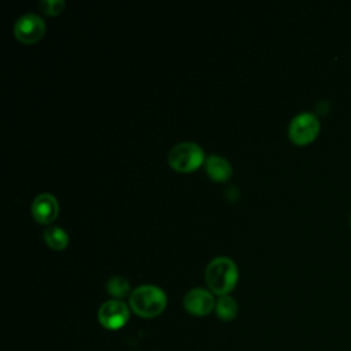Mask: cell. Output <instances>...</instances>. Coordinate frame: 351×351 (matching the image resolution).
<instances>
[{"mask_svg": "<svg viewBox=\"0 0 351 351\" xmlns=\"http://www.w3.org/2000/svg\"><path fill=\"white\" fill-rule=\"evenodd\" d=\"M166 293L156 285L145 284L134 288L129 295L132 310L144 318L159 315L166 307Z\"/></svg>", "mask_w": 351, "mask_h": 351, "instance_id": "1", "label": "cell"}, {"mask_svg": "<svg viewBox=\"0 0 351 351\" xmlns=\"http://www.w3.org/2000/svg\"><path fill=\"white\" fill-rule=\"evenodd\" d=\"M204 277L208 288L222 296L232 291L236 285L237 267L230 258L217 256L207 265Z\"/></svg>", "mask_w": 351, "mask_h": 351, "instance_id": "2", "label": "cell"}, {"mask_svg": "<svg viewBox=\"0 0 351 351\" xmlns=\"http://www.w3.org/2000/svg\"><path fill=\"white\" fill-rule=\"evenodd\" d=\"M203 159V149L192 141L178 143L169 152V163L178 171H191L200 166Z\"/></svg>", "mask_w": 351, "mask_h": 351, "instance_id": "3", "label": "cell"}, {"mask_svg": "<svg viewBox=\"0 0 351 351\" xmlns=\"http://www.w3.org/2000/svg\"><path fill=\"white\" fill-rule=\"evenodd\" d=\"M318 130V118L313 112H300L291 121L288 134L295 144H307L315 138Z\"/></svg>", "mask_w": 351, "mask_h": 351, "instance_id": "4", "label": "cell"}, {"mask_svg": "<svg viewBox=\"0 0 351 351\" xmlns=\"http://www.w3.org/2000/svg\"><path fill=\"white\" fill-rule=\"evenodd\" d=\"M97 319L106 329H119L129 319V307L119 299L106 300L97 310Z\"/></svg>", "mask_w": 351, "mask_h": 351, "instance_id": "5", "label": "cell"}, {"mask_svg": "<svg viewBox=\"0 0 351 351\" xmlns=\"http://www.w3.org/2000/svg\"><path fill=\"white\" fill-rule=\"evenodd\" d=\"M45 32V23L37 14L26 12L21 15L15 25H14V33L16 38L25 44H33L38 41Z\"/></svg>", "mask_w": 351, "mask_h": 351, "instance_id": "6", "label": "cell"}, {"mask_svg": "<svg viewBox=\"0 0 351 351\" xmlns=\"http://www.w3.org/2000/svg\"><path fill=\"white\" fill-rule=\"evenodd\" d=\"M184 307L193 315H206L215 307V302L207 289L192 288L184 296Z\"/></svg>", "mask_w": 351, "mask_h": 351, "instance_id": "7", "label": "cell"}, {"mask_svg": "<svg viewBox=\"0 0 351 351\" xmlns=\"http://www.w3.org/2000/svg\"><path fill=\"white\" fill-rule=\"evenodd\" d=\"M58 200L51 193H40L32 203V214L41 223L52 222L58 215Z\"/></svg>", "mask_w": 351, "mask_h": 351, "instance_id": "8", "label": "cell"}, {"mask_svg": "<svg viewBox=\"0 0 351 351\" xmlns=\"http://www.w3.org/2000/svg\"><path fill=\"white\" fill-rule=\"evenodd\" d=\"M206 171L213 180L225 181L232 174V166L223 156L213 154L206 159Z\"/></svg>", "mask_w": 351, "mask_h": 351, "instance_id": "9", "label": "cell"}, {"mask_svg": "<svg viewBox=\"0 0 351 351\" xmlns=\"http://www.w3.org/2000/svg\"><path fill=\"white\" fill-rule=\"evenodd\" d=\"M237 303L232 296L222 295L217 302H215V313L217 315L223 319V321H230L236 317L237 314Z\"/></svg>", "mask_w": 351, "mask_h": 351, "instance_id": "10", "label": "cell"}, {"mask_svg": "<svg viewBox=\"0 0 351 351\" xmlns=\"http://www.w3.org/2000/svg\"><path fill=\"white\" fill-rule=\"evenodd\" d=\"M44 240L47 244L55 250H62L69 243V236L64 229L59 226H51L44 230Z\"/></svg>", "mask_w": 351, "mask_h": 351, "instance_id": "11", "label": "cell"}, {"mask_svg": "<svg viewBox=\"0 0 351 351\" xmlns=\"http://www.w3.org/2000/svg\"><path fill=\"white\" fill-rule=\"evenodd\" d=\"M107 292L115 298H123L130 292V284L125 277L114 276L107 281Z\"/></svg>", "mask_w": 351, "mask_h": 351, "instance_id": "12", "label": "cell"}, {"mask_svg": "<svg viewBox=\"0 0 351 351\" xmlns=\"http://www.w3.org/2000/svg\"><path fill=\"white\" fill-rule=\"evenodd\" d=\"M64 7L63 0H41L40 1V8L48 14V15H56L59 14Z\"/></svg>", "mask_w": 351, "mask_h": 351, "instance_id": "13", "label": "cell"}]
</instances>
